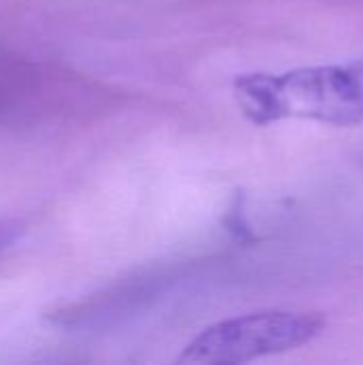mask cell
Here are the masks:
<instances>
[{"label":"cell","mask_w":363,"mask_h":365,"mask_svg":"<svg viewBox=\"0 0 363 365\" xmlns=\"http://www.w3.org/2000/svg\"><path fill=\"white\" fill-rule=\"evenodd\" d=\"M242 113L257 126L312 120L329 126L363 124V58L287 73H248L233 83Z\"/></svg>","instance_id":"obj_1"},{"label":"cell","mask_w":363,"mask_h":365,"mask_svg":"<svg viewBox=\"0 0 363 365\" xmlns=\"http://www.w3.org/2000/svg\"><path fill=\"white\" fill-rule=\"evenodd\" d=\"M325 329L317 312L265 310L220 321L203 329L182 353L180 364L231 365L306 346Z\"/></svg>","instance_id":"obj_2"},{"label":"cell","mask_w":363,"mask_h":365,"mask_svg":"<svg viewBox=\"0 0 363 365\" xmlns=\"http://www.w3.org/2000/svg\"><path fill=\"white\" fill-rule=\"evenodd\" d=\"M17 233H19V225L17 222L0 220V252L17 237Z\"/></svg>","instance_id":"obj_3"}]
</instances>
